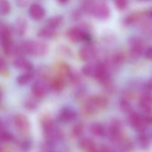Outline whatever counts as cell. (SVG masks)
<instances>
[{"label":"cell","mask_w":152,"mask_h":152,"mask_svg":"<svg viewBox=\"0 0 152 152\" xmlns=\"http://www.w3.org/2000/svg\"><path fill=\"white\" fill-rule=\"evenodd\" d=\"M107 99L104 96L97 95L91 97L86 100L83 106V111L86 115H93L104 109L107 106Z\"/></svg>","instance_id":"1"},{"label":"cell","mask_w":152,"mask_h":152,"mask_svg":"<svg viewBox=\"0 0 152 152\" xmlns=\"http://www.w3.org/2000/svg\"><path fill=\"white\" fill-rule=\"evenodd\" d=\"M107 134L112 142L117 143V141L123 136L121 122L117 119H113L112 121H110L107 130Z\"/></svg>","instance_id":"2"},{"label":"cell","mask_w":152,"mask_h":152,"mask_svg":"<svg viewBox=\"0 0 152 152\" xmlns=\"http://www.w3.org/2000/svg\"><path fill=\"white\" fill-rule=\"evenodd\" d=\"M129 122H130L131 126L139 133L145 132L147 125L148 124L147 120H146V117H144V116H142L137 113H131L130 114Z\"/></svg>","instance_id":"3"},{"label":"cell","mask_w":152,"mask_h":152,"mask_svg":"<svg viewBox=\"0 0 152 152\" xmlns=\"http://www.w3.org/2000/svg\"><path fill=\"white\" fill-rule=\"evenodd\" d=\"M91 13L99 20H106L110 15V9L106 3L99 2L93 4Z\"/></svg>","instance_id":"4"},{"label":"cell","mask_w":152,"mask_h":152,"mask_svg":"<svg viewBox=\"0 0 152 152\" xmlns=\"http://www.w3.org/2000/svg\"><path fill=\"white\" fill-rule=\"evenodd\" d=\"M140 39L132 38L129 43V57L132 60H137L143 50V45Z\"/></svg>","instance_id":"5"},{"label":"cell","mask_w":152,"mask_h":152,"mask_svg":"<svg viewBox=\"0 0 152 152\" xmlns=\"http://www.w3.org/2000/svg\"><path fill=\"white\" fill-rule=\"evenodd\" d=\"M49 87L50 86L47 83V82L45 80L39 79L38 81H36L31 86L32 95L38 99H42V98L46 97V95L48 94Z\"/></svg>","instance_id":"6"},{"label":"cell","mask_w":152,"mask_h":152,"mask_svg":"<svg viewBox=\"0 0 152 152\" xmlns=\"http://www.w3.org/2000/svg\"><path fill=\"white\" fill-rule=\"evenodd\" d=\"M94 77L101 84H103L105 86H109V84H110L109 83H110V76H109L107 68L105 64H102V63L98 64L96 73H95Z\"/></svg>","instance_id":"7"},{"label":"cell","mask_w":152,"mask_h":152,"mask_svg":"<svg viewBox=\"0 0 152 152\" xmlns=\"http://www.w3.org/2000/svg\"><path fill=\"white\" fill-rule=\"evenodd\" d=\"M14 124L16 130L21 133H27L31 129L29 119L23 114H17L14 116Z\"/></svg>","instance_id":"8"},{"label":"cell","mask_w":152,"mask_h":152,"mask_svg":"<svg viewBox=\"0 0 152 152\" xmlns=\"http://www.w3.org/2000/svg\"><path fill=\"white\" fill-rule=\"evenodd\" d=\"M140 107L145 113L152 112V93L151 92H144L139 101Z\"/></svg>","instance_id":"9"},{"label":"cell","mask_w":152,"mask_h":152,"mask_svg":"<svg viewBox=\"0 0 152 152\" xmlns=\"http://www.w3.org/2000/svg\"><path fill=\"white\" fill-rule=\"evenodd\" d=\"M96 55V48L92 45H86L83 47L79 51L80 58L84 62H90L94 58Z\"/></svg>","instance_id":"10"},{"label":"cell","mask_w":152,"mask_h":152,"mask_svg":"<svg viewBox=\"0 0 152 152\" xmlns=\"http://www.w3.org/2000/svg\"><path fill=\"white\" fill-rule=\"evenodd\" d=\"M13 64L15 66V68L18 69V70H22L23 72H30L32 71L33 69V64L27 59H25L24 57L18 56L13 62Z\"/></svg>","instance_id":"11"},{"label":"cell","mask_w":152,"mask_h":152,"mask_svg":"<svg viewBox=\"0 0 152 152\" xmlns=\"http://www.w3.org/2000/svg\"><path fill=\"white\" fill-rule=\"evenodd\" d=\"M29 15L32 20L39 21L45 16V9L39 4H32L29 8Z\"/></svg>","instance_id":"12"},{"label":"cell","mask_w":152,"mask_h":152,"mask_svg":"<svg viewBox=\"0 0 152 152\" xmlns=\"http://www.w3.org/2000/svg\"><path fill=\"white\" fill-rule=\"evenodd\" d=\"M67 37L72 42H79L85 38V33L82 29L78 27H73L68 30Z\"/></svg>","instance_id":"13"},{"label":"cell","mask_w":152,"mask_h":152,"mask_svg":"<svg viewBox=\"0 0 152 152\" xmlns=\"http://www.w3.org/2000/svg\"><path fill=\"white\" fill-rule=\"evenodd\" d=\"M76 116L77 113L71 107H64L59 113V120L64 123H70L73 121Z\"/></svg>","instance_id":"14"},{"label":"cell","mask_w":152,"mask_h":152,"mask_svg":"<svg viewBox=\"0 0 152 152\" xmlns=\"http://www.w3.org/2000/svg\"><path fill=\"white\" fill-rule=\"evenodd\" d=\"M48 45L46 43H44L42 41L34 40L32 56H45L48 53Z\"/></svg>","instance_id":"15"},{"label":"cell","mask_w":152,"mask_h":152,"mask_svg":"<svg viewBox=\"0 0 152 152\" xmlns=\"http://www.w3.org/2000/svg\"><path fill=\"white\" fill-rule=\"evenodd\" d=\"M14 29H15L17 35L23 36L26 32V30H27V21L23 17L17 18L15 23Z\"/></svg>","instance_id":"16"},{"label":"cell","mask_w":152,"mask_h":152,"mask_svg":"<svg viewBox=\"0 0 152 152\" xmlns=\"http://www.w3.org/2000/svg\"><path fill=\"white\" fill-rule=\"evenodd\" d=\"M78 145L82 149H83L85 151H88V152H91L97 147L94 140L92 139H91V138H82L79 140Z\"/></svg>","instance_id":"17"},{"label":"cell","mask_w":152,"mask_h":152,"mask_svg":"<svg viewBox=\"0 0 152 152\" xmlns=\"http://www.w3.org/2000/svg\"><path fill=\"white\" fill-rule=\"evenodd\" d=\"M90 131L94 136H97V137H103L104 135L107 134V129L105 128V126L102 124L98 123V122L91 124L90 127Z\"/></svg>","instance_id":"18"},{"label":"cell","mask_w":152,"mask_h":152,"mask_svg":"<svg viewBox=\"0 0 152 152\" xmlns=\"http://www.w3.org/2000/svg\"><path fill=\"white\" fill-rule=\"evenodd\" d=\"M49 86L55 91H61L65 86V81L62 76H56L51 80Z\"/></svg>","instance_id":"19"},{"label":"cell","mask_w":152,"mask_h":152,"mask_svg":"<svg viewBox=\"0 0 152 152\" xmlns=\"http://www.w3.org/2000/svg\"><path fill=\"white\" fill-rule=\"evenodd\" d=\"M34 78V72L32 71L24 72L23 73L20 74L16 78V83L19 85H26L28 84L32 79Z\"/></svg>","instance_id":"20"},{"label":"cell","mask_w":152,"mask_h":152,"mask_svg":"<svg viewBox=\"0 0 152 152\" xmlns=\"http://www.w3.org/2000/svg\"><path fill=\"white\" fill-rule=\"evenodd\" d=\"M150 140H151V138L148 134H146L144 132H140L139 135H138V138H137L138 145L142 149L148 148V147L150 145Z\"/></svg>","instance_id":"21"},{"label":"cell","mask_w":152,"mask_h":152,"mask_svg":"<svg viewBox=\"0 0 152 152\" xmlns=\"http://www.w3.org/2000/svg\"><path fill=\"white\" fill-rule=\"evenodd\" d=\"M99 63H88L82 68V72L87 76V77H91V76H95L97 66Z\"/></svg>","instance_id":"22"},{"label":"cell","mask_w":152,"mask_h":152,"mask_svg":"<svg viewBox=\"0 0 152 152\" xmlns=\"http://www.w3.org/2000/svg\"><path fill=\"white\" fill-rule=\"evenodd\" d=\"M56 30L51 29L48 26L40 29L38 32V36L42 39H52V38L56 37Z\"/></svg>","instance_id":"23"},{"label":"cell","mask_w":152,"mask_h":152,"mask_svg":"<svg viewBox=\"0 0 152 152\" xmlns=\"http://www.w3.org/2000/svg\"><path fill=\"white\" fill-rule=\"evenodd\" d=\"M63 23V16L61 15H56L53 17H50L48 21H47V26L56 30V28H58Z\"/></svg>","instance_id":"24"},{"label":"cell","mask_w":152,"mask_h":152,"mask_svg":"<svg viewBox=\"0 0 152 152\" xmlns=\"http://www.w3.org/2000/svg\"><path fill=\"white\" fill-rule=\"evenodd\" d=\"M124 60V54H122L121 52H116L113 55L112 58H111V64L115 68V67H120Z\"/></svg>","instance_id":"25"},{"label":"cell","mask_w":152,"mask_h":152,"mask_svg":"<svg viewBox=\"0 0 152 152\" xmlns=\"http://www.w3.org/2000/svg\"><path fill=\"white\" fill-rule=\"evenodd\" d=\"M38 98L35 96L29 97L24 100V107L28 110H35L38 107Z\"/></svg>","instance_id":"26"},{"label":"cell","mask_w":152,"mask_h":152,"mask_svg":"<svg viewBox=\"0 0 152 152\" xmlns=\"http://www.w3.org/2000/svg\"><path fill=\"white\" fill-rule=\"evenodd\" d=\"M72 135L75 138L81 137L83 132H84V124L83 123H78L73 125V127L72 128Z\"/></svg>","instance_id":"27"},{"label":"cell","mask_w":152,"mask_h":152,"mask_svg":"<svg viewBox=\"0 0 152 152\" xmlns=\"http://www.w3.org/2000/svg\"><path fill=\"white\" fill-rule=\"evenodd\" d=\"M11 12V5L8 0H0V15H7Z\"/></svg>","instance_id":"28"},{"label":"cell","mask_w":152,"mask_h":152,"mask_svg":"<svg viewBox=\"0 0 152 152\" xmlns=\"http://www.w3.org/2000/svg\"><path fill=\"white\" fill-rule=\"evenodd\" d=\"M115 6L119 10H124L128 6V0H115Z\"/></svg>","instance_id":"29"},{"label":"cell","mask_w":152,"mask_h":152,"mask_svg":"<svg viewBox=\"0 0 152 152\" xmlns=\"http://www.w3.org/2000/svg\"><path fill=\"white\" fill-rule=\"evenodd\" d=\"M120 106H121L122 110L124 111V112H129L130 113L132 111V106H131V104L127 100H125V99H124V100L121 101Z\"/></svg>","instance_id":"30"},{"label":"cell","mask_w":152,"mask_h":152,"mask_svg":"<svg viewBox=\"0 0 152 152\" xmlns=\"http://www.w3.org/2000/svg\"><path fill=\"white\" fill-rule=\"evenodd\" d=\"M12 139H13V136L9 132H5V131L0 132V140L2 141H10Z\"/></svg>","instance_id":"31"},{"label":"cell","mask_w":152,"mask_h":152,"mask_svg":"<svg viewBox=\"0 0 152 152\" xmlns=\"http://www.w3.org/2000/svg\"><path fill=\"white\" fill-rule=\"evenodd\" d=\"M7 69V62L4 60V58H2L0 56V73L6 72Z\"/></svg>","instance_id":"32"},{"label":"cell","mask_w":152,"mask_h":152,"mask_svg":"<svg viewBox=\"0 0 152 152\" xmlns=\"http://www.w3.org/2000/svg\"><path fill=\"white\" fill-rule=\"evenodd\" d=\"M145 56L148 60H152V47L148 48L145 52Z\"/></svg>","instance_id":"33"},{"label":"cell","mask_w":152,"mask_h":152,"mask_svg":"<svg viewBox=\"0 0 152 152\" xmlns=\"http://www.w3.org/2000/svg\"><path fill=\"white\" fill-rule=\"evenodd\" d=\"M16 3L19 7H23L27 5V0H16Z\"/></svg>","instance_id":"34"},{"label":"cell","mask_w":152,"mask_h":152,"mask_svg":"<svg viewBox=\"0 0 152 152\" xmlns=\"http://www.w3.org/2000/svg\"><path fill=\"white\" fill-rule=\"evenodd\" d=\"M146 15H147V16H148V18L152 19V7H150V8L146 12Z\"/></svg>","instance_id":"35"},{"label":"cell","mask_w":152,"mask_h":152,"mask_svg":"<svg viewBox=\"0 0 152 152\" xmlns=\"http://www.w3.org/2000/svg\"><path fill=\"white\" fill-rule=\"evenodd\" d=\"M3 131H5L4 130V123L1 119H0V132H3Z\"/></svg>","instance_id":"36"},{"label":"cell","mask_w":152,"mask_h":152,"mask_svg":"<svg viewBox=\"0 0 152 152\" xmlns=\"http://www.w3.org/2000/svg\"><path fill=\"white\" fill-rule=\"evenodd\" d=\"M57 2L58 3H60V4H66V3H68L69 2V0H57Z\"/></svg>","instance_id":"37"},{"label":"cell","mask_w":152,"mask_h":152,"mask_svg":"<svg viewBox=\"0 0 152 152\" xmlns=\"http://www.w3.org/2000/svg\"><path fill=\"white\" fill-rule=\"evenodd\" d=\"M2 91H1V90H0V101H1V99H2Z\"/></svg>","instance_id":"38"},{"label":"cell","mask_w":152,"mask_h":152,"mask_svg":"<svg viewBox=\"0 0 152 152\" xmlns=\"http://www.w3.org/2000/svg\"><path fill=\"white\" fill-rule=\"evenodd\" d=\"M139 1H144V2H148L150 0H139Z\"/></svg>","instance_id":"39"},{"label":"cell","mask_w":152,"mask_h":152,"mask_svg":"<svg viewBox=\"0 0 152 152\" xmlns=\"http://www.w3.org/2000/svg\"><path fill=\"white\" fill-rule=\"evenodd\" d=\"M150 138H151V140H152V132H151V135H150Z\"/></svg>","instance_id":"40"},{"label":"cell","mask_w":152,"mask_h":152,"mask_svg":"<svg viewBox=\"0 0 152 152\" xmlns=\"http://www.w3.org/2000/svg\"><path fill=\"white\" fill-rule=\"evenodd\" d=\"M0 152H1V148H0Z\"/></svg>","instance_id":"41"}]
</instances>
